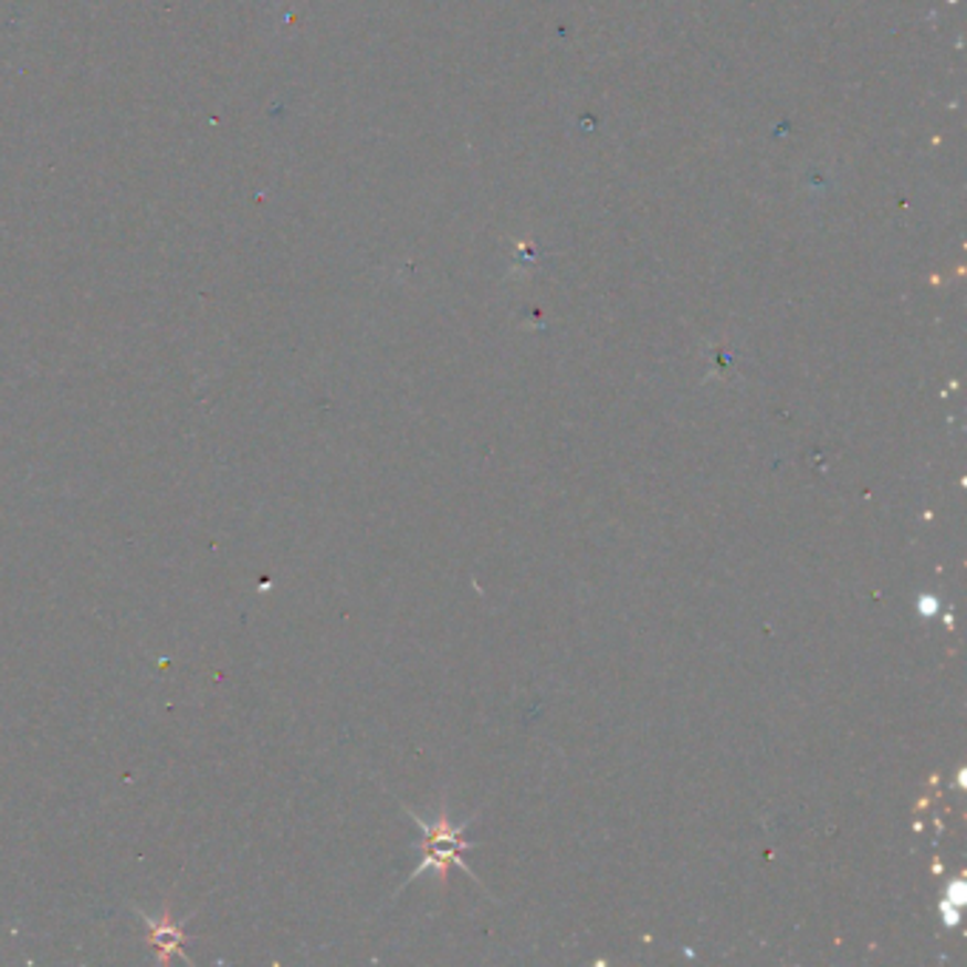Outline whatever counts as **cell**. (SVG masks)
<instances>
[{
  "label": "cell",
  "mask_w": 967,
  "mask_h": 967,
  "mask_svg": "<svg viewBox=\"0 0 967 967\" xmlns=\"http://www.w3.org/2000/svg\"><path fill=\"white\" fill-rule=\"evenodd\" d=\"M139 919H143L145 928H148V942L150 948L157 950L159 961H168L174 954L185 956V942H188V936L179 931L177 922L170 919L168 911H165L162 916H148L145 911H139Z\"/></svg>",
  "instance_id": "1"
}]
</instances>
